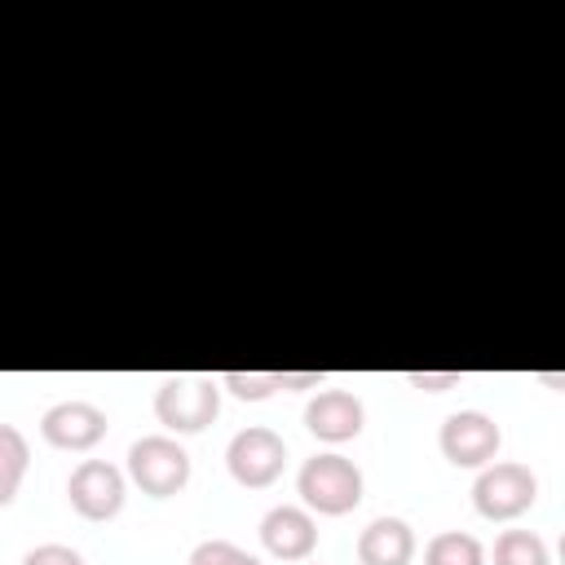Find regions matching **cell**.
<instances>
[{
  "label": "cell",
  "instance_id": "1",
  "mask_svg": "<svg viewBox=\"0 0 565 565\" xmlns=\"http://www.w3.org/2000/svg\"><path fill=\"white\" fill-rule=\"evenodd\" d=\"M296 490H300L305 508H313L318 516H344L362 503V468L353 459L327 450V455H313L300 463Z\"/></svg>",
  "mask_w": 565,
  "mask_h": 565
},
{
  "label": "cell",
  "instance_id": "2",
  "mask_svg": "<svg viewBox=\"0 0 565 565\" xmlns=\"http://www.w3.org/2000/svg\"><path fill=\"white\" fill-rule=\"evenodd\" d=\"M221 415V380H207V375H168L154 393V419L177 433V437H190V433H203L212 419Z\"/></svg>",
  "mask_w": 565,
  "mask_h": 565
},
{
  "label": "cell",
  "instance_id": "3",
  "mask_svg": "<svg viewBox=\"0 0 565 565\" xmlns=\"http://www.w3.org/2000/svg\"><path fill=\"white\" fill-rule=\"evenodd\" d=\"M128 477L141 494L150 499H172L190 486V455L177 437L154 433V437H137L128 446Z\"/></svg>",
  "mask_w": 565,
  "mask_h": 565
},
{
  "label": "cell",
  "instance_id": "4",
  "mask_svg": "<svg viewBox=\"0 0 565 565\" xmlns=\"http://www.w3.org/2000/svg\"><path fill=\"white\" fill-rule=\"evenodd\" d=\"M534 499H539V477L516 459L486 463L472 481V508L486 521H516L521 512L534 508Z\"/></svg>",
  "mask_w": 565,
  "mask_h": 565
},
{
  "label": "cell",
  "instance_id": "5",
  "mask_svg": "<svg viewBox=\"0 0 565 565\" xmlns=\"http://www.w3.org/2000/svg\"><path fill=\"white\" fill-rule=\"evenodd\" d=\"M225 468H230V477H234L238 486L265 490V486H274V481L282 477V468H287V441H282L274 428H265V424L238 428V433L230 437V446H225Z\"/></svg>",
  "mask_w": 565,
  "mask_h": 565
},
{
  "label": "cell",
  "instance_id": "6",
  "mask_svg": "<svg viewBox=\"0 0 565 565\" xmlns=\"http://www.w3.org/2000/svg\"><path fill=\"white\" fill-rule=\"evenodd\" d=\"M437 446L455 468H486V463H494V455L503 446V428L486 411H455L441 424Z\"/></svg>",
  "mask_w": 565,
  "mask_h": 565
},
{
  "label": "cell",
  "instance_id": "7",
  "mask_svg": "<svg viewBox=\"0 0 565 565\" xmlns=\"http://www.w3.org/2000/svg\"><path fill=\"white\" fill-rule=\"evenodd\" d=\"M66 499L84 521H110L124 508V472L106 459H84L66 481Z\"/></svg>",
  "mask_w": 565,
  "mask_h": 565
},
{
  "label": "cell",
  "instance_id": "8",
  "mask_svg": "<svg viewBox=\"0 0 565 565\" xmlns=\"http://www.w3.org/2000/svg\"><path fill=\"white\" fill-rule=\"evenodd\" d=\"M40 437L57 450H93L106 437V411L93 402H57L40 415Z\"/></svg>",
  "mask_w": 565,
  "mask_h": 565
},
{
  "label": "cell",
  "instance_id": "9",
  "mask_svg": "<svg viewBox=\"0 0 565 565\" xmlns=\"http://www.w3.org/2000/svg\"><path fill=\"white\" fill-rule=\"evenodd\" d=\"M260 543H265L269 556L300 565L318 547V521L305 508H296V503H278V508H269L260 516Z\"/></svg>",
  "mask_w": 565,
  "mask_h": 565
},
{
  "label": "cell",
  "instance_id": "10",
  "mask_svg": "<svg viewBox=\"0 0 565 565\" xmlns=\"http://www.w3.org/2000/svg\"><path fill=\"white\" fill-rule=\"evenodd\" d=\"M362 424H366V406H362V397L349 393V388H322V393L305 406V428H309L318 441H331V446L353 441V437L362 433Z\"/></svg>",
  "mask_w": 565,
  "mask_h": 565
},
{
  "label": "cell",
  "instance_id": "11",
  "mask_svg": "<svg viewBox=\"0 0 565 565\" xmlns=\"http://www.w3.org/2000/svg\"><path fill=\"white\" fill-rule=\"evenodd\" d=\"M411 556H415V530L402 516H375L358 534L362 565H411Z\"/></svg>",
  "mask_w": 565,
  "mask_h": 565
},
{
  "label": "cell",
  "instance_id": "12",
  "mask_svg": "<svg viewBox=\"0 0 565 565\" xmlns=\"http://www.w3.org/2000/svg\"><path fill=\"white\" fill-rule=\"evenodd\" d=\"M26 468H31V446H26V437H22L13 424H0V508L13 503V494H18L22 477H26Z\"/></svg>",
  "mask_w": 565,
  "mask_h": 565
},
{
  "label": "cell",
  "instance_id": "13",
  "mask_svg": "<svg viewBox=\"0 0 565 565\" xmlns=\"http://www.w3.org/2000/svg\"><path fill=\"white\" fill-rule=\"evenodd\" d=\"M424 565H486V552L463 530H441L424 547Z\"/></svg>",
  "mask_w": 565,
  "mask_h": 565
},
{
  "label": "cell",
  "instance_id": "14",
  "mask_svg": "<svg viewBox=\"0 0 565 565\" xmlns=\"http://www.w3.org/2000/svg\"><path fill=\"white\" fill-rule=\"evenodd\" d=\"M494 565H552V552L534 530H503L494 539Z\"/></svg>",
  "mask_w": 565,
  "mask_h": 565
},
{
  "label": "cell",
  "instance_id": "15",
  "mask_svg": "<svg viewBox=\"0 0 565 565\" xmlns=\"http://www.w3.org/2000/svg\"><path fill=\"white\" fill-rule=\"evenodd\" d=\"M221 388H230L243 402H265L269 393H278V371H225Z\"/></svg>",
  "mask_w": 565,
  "mask_h": 565
},
{
  "label": "cell",
  "instance_id": "16",
  "mask_svg": "<svg viewBox=\"0 0 565 565\" xmlns=\"http://www.w3.org/2000/svg\"><path fill=\"white\" fill-rule=\"evenodd\" d=\"M190 565H260V561L230 539H203V543H194Z\"/></svg>",
  "mask_w": 565,
  "mask_h": 565
},
{
  "label": "cell",
  "instance_id": "17",
  "mask_svg": "<svg viewBox=\"0 0 565 565\" xmlns=\"http://www.w3.org/2000/svg\"><path fill=\"white\" fill-rule=\"evenodd\" d=\"M22 565H84V556L75 547H66V543H40V547H31L22 556Z\"/></svg>",
  "mask_w": 565,
  "mask_h": 565
},
{
  "label": "cell",
  "instance_id": "18",
  "mask_svg": "<svg viewBox=\"0 0 565 565\" xmlns=\"http://www.w3.org/2000/svg\"><path fill=\"white\" fill-rule=\"evenodd\" d=\"M415 388H428V393H446V388H455L459 384V371H411L406 375Z\"/></svg>",
  "mask_w": 565,
  "mask_h": 565
},
{
  "label": "cell",
  "instance_id": "19",
  "mask_svg": "<svg viewBox=\"0 0 565 565\" xmlns=\"http://www.w3.org/2000/svg\"><path fill=\"white\" fill-rule=\"evenodd\" d=\"M322 371H278V388H318Z\"/></svg>",
  "mask_w": 565,
  "mask_h": 565
}]
</instances>
